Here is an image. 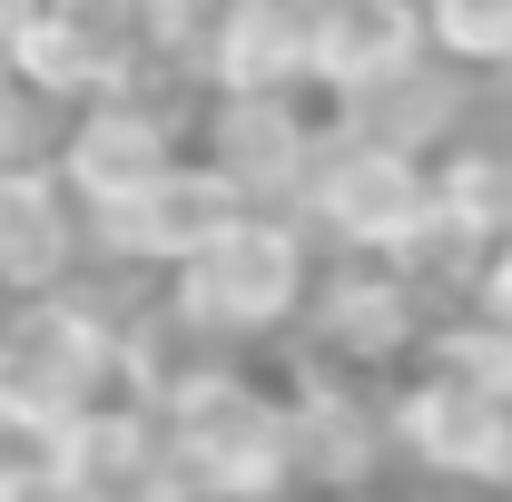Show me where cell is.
Wrapping results in <instances>:
<instances>
[{
    "mask_svg": "<svg viewBox=\"0 0 512 502\" xmlns=\"http://www.w3.org/2000/svg\"><path fill=\"white\" fill-rule=\"evenodd\" d=\"M404 60H424V10L414 0H325L316 10V79L335 99L375 89Z\"/></svg>",
    "mask_w": 512,
    "mask_h": 502,
    "instance_id": "14",
    "label": "cell"
},
{
    "mask_svg": "<svg viewBox=\"0 0 512 502\" xmlns=\"http://www.w3.org/2000/svg\"><path fill=\"white\" fill-rule=\"evenodd\" d=\"M316 345L345 355V365H394V355L434 345V325H424V276L355 256V276H335L316 296Z\"/></svg>",
    "mask_w": 512,
    "mask_h": 502,
    "instance_id": "12",
    "label": "cell"
},
{
    "mask_svg": "<svg viewBox=\"0 0 512 502\" xmlns=\"http://www.w3.org/2000/svg\"><path fill=\"white\" fill-rule=\"evenodd\" d=\"M138 50H148L138 0H40L0 40V60L20 69V79H40L50 99H119V79L138 69Z\"/></svg>",
    "mask_w": 512,
    "mask_h": 502,
    "instance_id": "6",
    "label": "cell"
},
{
    "mask_svg": "<svg viewBox=\"0 0 512 502\" xmlns=\"http://www.w3.org/2000/svg\"><path fill=\"white\" fill-rule=\"evenodd\" d=\"M493 79H503V138H512V69H493Z\"/></svg>",
    "mask_w": 512,
    "mask_h": 502,
    "instance_id": "20",
    "label": "cell"
},
{
    "mask_svg": "<svg viewBox=\"0 0 512 502\" xmlns=\"http://www.w3.org/2000/svg\"><path fill=\"white\" fill-rule=\"evenodd\" d=\"M345 119L335 128H355V138H375V148H404V158H444L453 138H463V119H473V89H463V69L453 60H404V69H384L375 89H355V99H335Z\"/></svg>",
    "mask_w": 512,
    "mask_h": 502,
    "instance_id": "11",
    "label": "cell"
},
{
    "mask_svg": "<svg viewBox=\"0 0 512 502\" xmlns=\"http://www.w3.org/2000/svg\"><path fill=\"white\" fill-rule=\"evenodd\" d=\"M119 365V325L99 296H20L0 315V434H60L89 414L99 375Z\"/></svg>",
    "mask_w": 512,
    "mask_h": 502,
    "instance_id": "4",
    "label": "cell"
},
{
    "mask_svg": "<svg viewBox=\"0 0 512 502\" xmlns=\"http://www.w3.org/2000/svg\"><path fill=\"white\" fill-rule=\"evenodd\" d=\"M306 217L345 256L365 266H444V197H434V158L375 148L355 128H325L316 168H306Z\"/></svg>",
    "mask_w": 512,
    "mask_h": 502,
    "instance_id": "2",
    "label": "cell"
},
{
    "mask_svg": "<svg viewBox=\"0 0 512 502\" xmlns=\"http://www.w3.org/2000/svg\"><path fill=\"white\" fill-rule=\"evenodd\" d=\"M217 20H227V0H138V30H148L158 60H207Z\"/></svg>",
    "mask_w": 512,
    "mask_h": 502,
    "instance_id": "17",
    "label": "cell"
},
{
    "mask_svg": "<svg viewBox=\"0 0 512 502\" xmlns=\"http://www.w3.org/2000/svg\"><path fill=\"white\" fill-rule=\"evenodd\" d=\"M424 50L453 69H512V0H414Z\"/></svg>",
    "mask_w": 512,
    "mask_h": 502,
    "instance_id": "15",
    "label": "cell"
},
{
    "mask_svg": "<svg viewBox=\"0 0 512 502\" xmlns=\"http://www.w3.org/2000/svg\"><path fill=\"white\" fill-rule=\"evenodd\" d=\"M306 296H316L306 237H296L276 207H247V217H237L207 256H188V266H178L168 315H178V325H197V335H266V325L306 315Z\"/></svg>",
    "mask_w": 512,
    "mask_h": 502,
    "instance_id": "5",
    "label": "cell"
},
{
    "mask_svg": "<svg viewBox=\"0 0 512 502\" xmlns=\"http://www.w3.org/2000/svg\"><path fill=\"white\" fill-rule=\"evenodd\" d=\"M178 158H168V128L148 119L138 99H99L89 119H69L60 138V188L89 207V217H119L128 197L148 188V178H168Z\"/></svg>",
    "mask_w": 512,
    "mask_h": 502,
    "instance_id": "10",
    "label": "cell"
},
{
    "mask_svg": "<svg viewBox=\"0 0 512 502\" xmlns=\"http://www.w3.org/2000/svg\"><path fill=\"white\" fill-rule=\"evenodd\" d=\"M463 306H473L463 325H483V335H493V345L512 355V237L473 256V276H463Z\"/></svg>",
    "mask_w": 512,
    "mask_h": 502,
    "instance_id": "18",
    "label": "cell"
},
{
    "mask_svg": "<svg viewBox=\"0 0 512 502\" xmlns=\"http://www.w3.org/2000/svg\"><path fill=\"white\" fill-rule=\"evenodd\" d=\"M394 443L463 493H512V355L483 325H434L424 375L394 394Z\"/></svg>",
    "mask_w": 512,
    "mask_h": 502,
    "instance_id": "1",
    "label": "cell"
},
{
    "mask_svg": "<svg viewBox=\"0 0 512 502\" xmlns=\"http://www.w3.org/2000/svg\"><path fill=\"white\" fill-rule=\"evenodd\" d=\"M50 158H60V99L0 69V168H50Z\"/></svg>",
    "mask_w": 512,
    "mask_h": 502,
    "instance_id": "16",
    "label": "cell"
},
{
    "mask_svg": "<svg viewBox=\"0 0 512 502\" xmlns=\"http://www.w3.org/2000/svg\"><path fill=\"white\" fill-rule=\"evenodd\" d=\"M316 148H325V128L296 119V99H217V109H207V168H217V178H237L247 207L306 197Z\"/></svg>",
    "mask_w": 512,
    "mask_h": 502,
    "instance_id": "9",
    "label": "cell"
},
{
    "mask_svg": "<svg viewBox=\"0 0 512 502\" xmlns=\"http://www.w3.org/2000/svg\"><path fill=\"white\" fill-rule=\"evenodd\" d=\"M30 10H40V0H0V40H10V30H20Z\"/></svg>",
    "mask_w": 512,
    "mask_h": 502,
    "instance_id": "19",
    "label": "cell"
},
{
    "mask_svg": "<svg viewBox=\"0 0 512 502\" xmlns=\"http://www.w3.org/2000/svg\"><path fill=\"white\" fill-rule=\"evenodd\" d=\"M316 10L325 0H227L207 50L217 99H296L316 79Z\"/></svg>",
    "mask_w": 512,
    "mask_h": 502,
    "instance_id": "8",
    "label": "cell"
},
{
    "mask_svg": "<svg viewBox=\"0 0 512 502\" xmlns=\"http://www.w3.org/2000/svg\"><path fill=\"white\" fill-rule=\"evenodd\" d=\"M158 443L207 502H276L296 483V414L247 375H178Z\"/></svg>",
    "mask_w": 512,
    "mask_h": 502,
    "instance_id": "3",
    "label": "cell"
},
{
    "mask_svg": "<svg viewBox=\"0 0 512 502\" xmlns=\"http://www.w3.org/2000/svg\"><path fill=\"white\" fill-rule=\"evenodd\" d=\"M79 266V197L60 168H0V286L10 296H60Z\"/></svg>",
    "mask_w": 512,
    "mask_h": 502,
    "instance_id": "13",
    "label": "cell"
},
{
    "mask_svg": "<svg viewBox=\"0 0 512 502\" xmlns=\"http://www.w3.org/2000/svg\"><path fill=\"white\" fill-rule=\"evenodd\" d=\"M247 217V197H237V178H217L207 158H178L168 178H148V188L128 197L119 217H99L109 227V256L119 266H188V256H207L227 227Z\"/></svg>",
    "mask_w": 512,
    "mask_h": 502,
    "instance_id": "7",
    "label": "cell"
}]
</instances>
